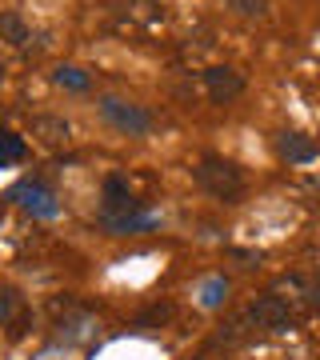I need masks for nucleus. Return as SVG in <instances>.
Segmentation results:
<instances>
[{
	"mask_svg": "<svg viewBox=\"0 0 320 360\" xmlns=\"http://www.w3.org/2000/svg\"><path fill=\"white\" fill-rule=\"evenodd\" d=\"M160 224L156 212H124V217H104V229L113 236H132V232H148Z\"/></svg>",
	"mask_w": 320,
	"mask_h": 360,
	"instance_id": "nucleus-12",
	"label": "nucleus"
},
{
	"mask_svg": "<svg viewBox=\"0 0 320 360\" xmlns=\"http://www.w3.org/2000/svg\"><path fill=\"white\" fill-rule=\"evenodd\" d=\"M56 84H60V89H72V92H84L92 80H89V72H84V68L60 65V68H56Z\"/></svg>",
	"mask_w": 320,
	"mask_h": 360,
	"instance_id": "nucleus-15",
	"label": "nucleus"
},
{
	"mask_svg": "<svg viewBox=\"0 0 320 360\" xmlns=\"http://www.w3.org/2000/svg\"><path fill=\"white\" fill-rule=\"evenodd\" d=\"M0 84H4V56H0Z\"/></svg>",
	"mask_w": 320,
	"mask_h": 360,
	"instance_id": "nucleus-21",
	"label": "nucleus"
},
{
	"mask_svg": "<svg viewBox=\"0 0 320 360\" xmlns=\"http://www.w3.org/2000/svg\"><path fill=\"white\" fill-rule=\"evenodd\" d=\"M124 212H136V200H132L124 180L108 176L104 180V217H124Z\"/></svg>",
	"mask_w": 320,
	"mask_h": 360,
	"instance_id": "nucleus-11",
	"label": "nucleus"
},
{
	"mask_svg": "<svg viewBox=\"0 0 320 360\" xmlns=\"http://www.w3.org/2000/svg\"><path fill=\"white\" fill-rule=\"evenodd\" d=\"M224 8L232 16H244V20H260L269 13V0H224Z\"/></svg>",
	"mask_w": 320,
	"mask_h": 360,
	"instance_id": "nucleus-17",
	"label": "nucleus"
},
{
	"mask_svg": "<svg viewBox=\"0 0 320 360\" xmlns=\"http://www.w3.org/2000/svg\"><path fill=\"white\" fill-rule=\"evenodd\" d=\"M168 316H172V309H168V304H156V309H148L141 316V324H165Z\"/></svg>",
	"mask_w": 320,
	"mask_h": 360,
	"instance_id": "nucleus-20",
	"label": "nucleus"
},
{
	"mask_svg": "<svg viewBox=\"0 0 320 360\" xmlns=\"http://www.w3.org/2000/svg\"><path fill=\"white\" fill-rule=\"evenodd\" d=\"M0 132H4V108H0Z\"/></svg>",
	"mask_w": 320,
	"mask_h": 360,
	"instance_id": "nucleus-22",
	"label": "nucleus"
},
{
	"mask_svg": "<svg viewBox=\"0 0 320 360\" xmlns=\"http://www.w3.org/2000/svg\"><path fill=\"white\" fill-rule=\"evenodd\" d=\"M205 92L217 104H229V101H236V96L244 92V77L236 72V68L217 65V68H208V72H205Z\"/></svg>",
	"mask_w": 320,
	"mask_h": 360,
	"instance_id": "nucleus-7",
	"label": "nucleus"
},
{
	"mask_svg": "<svg viewBox=\"0 0 320 360\" xmlns=\"http://www.w3.org/2000/svg\"><path fill=\"white\" fill-rule=\"evenodd\" d=\"M32 136L40 144H49V148H60V144H68L72 129H68L64 116H32Z\"/></svg>",
	"mask_w": 320,
	"mask_h": 360,
	"instance_id": "nucleus-9",
	"label": "nucleus"
},
{
	"mask_svg": "<svg viewBox=\"0 0 320 360\" xmlns=\"http://www.w3.org/2000/svg\"><path fill=\"white\" fill-rule=\"evenodd\" d=\"M224 296H229V281H224V276H208V281L200 284V304H205V309L224 304Z\"/></svg>",
	"mask_w": 320,
	"mask_h": 360,
	"instance_id": "nucleus-14",
	"label": "nucleus"
},
{
	"mask_svg": "<svg viewBox=\"0 0 320 360\" xmlns=\"http://www.w3.org/2000/svg\"><path fill=\"white\" fill-rule=\"evenodd\" d=\"M101 116L108 120V124H116L120 132H128V136H144V132H153V116L144 112L141 104L116 101V96H104L101 101Z\"/></svg>",
	"mask_w": 320,
	"mask_h": 360,
	"instance_id": "nucleus-3",
	"label": "nucleus"
},
{
	"mask_svg": "<svg viewBox=\"0 0 320 360\" xmlns=\"http://www.w3.org/2000/svg\"><path fill=\"white\" fill-rule=\"evenodd\" d=\"M13 316H16V292L13 288H0V324L13 321Z\"/></svg>",
	"mask_w": 320,
	"mask_h": 360,
	"instance_id": "nucleus-19",
	"label": "nucleus"
},
{
	"mask_svg": "<svg viewBox=\"0 0 320 360\" xmlns=\"http://www.w3.org/2000/svg\"><path fill=\"white\" fill-rule=\"evenodd\" d=\"M25 156V136H16V132H0V168H8L13 160Z\"/></svg>",
	"mask_w": 320,
	"mask_h": 360,
	"instance_id": "nucleus-16",
	"label": "nucleus"
},
{
	"mask_svg": "<svg viewBox=\"0 0 320 360\" xmlns=\"http://www.w3.org/2000/svg\"><path fill=\"white\" fill-rule=\"evenodd\" d=\"M104 8L120 28H153L160 20V0H104Z\"/></svg>",
	"mask_w": 320,
	"mask_h": 360,
	"instance_id": "nucleus-4",
	"label": "nucleus"
},
{
	"mask_svg": "<svg viewBox=\"0 0 320 360\" xmlns=\"http://www.w3.org/2000/svg\"><path fill=\"white\" fill-rule=\"evenodd\" d=\"M248 324H256V328H269V333H288L296 324V316H293V309L284 304L281 296H260L252 309H248Z\"/></svg>",
	"mask_w": 320,
	"mask_h": 360,
	"instance_id": "nucleus-5",
	"label": "nucleus"
},
{
	"mask_svg": "<svg viewBox=\"0 0 320 360\" xmlns=\"http://www.w3.org/2000/svg\"><path fill=\"white\" fill-rule=\"evenodd\" d=\"M196 184L205 188L208 196L217 200H236L244 193V172L232 160H220V156H205L196 165Z\"/></svg>",
	"mask_w": 320,
	"mask_h": 360,
	"instance_id": "nucleus-1",
	"label": "nucleus"
},
{
	"mask_svg": "<svg viewBox=\"0 0 320 360\" xmlns=\"http://www.w3.org/2000/svg\"><path fill=\"white\" fill-rule=\"evenodd\" d=\"M0 40H4V44H13V49H28L32 32H28L25 16H20V13H0Z\"/></svg>",
	"mask_w": 320,
	"mask_h": 360,
	"instance_id": "nucleus-13",
	"label": "nucleus"
},
{
	"mask_svg": "<svg viewBox=\"0 0 320 360\" xmlns=\"http://www.w3.org/2000/svg\"><path fill=\"white\" fill-rule=\"evenodd\" d=\"M276 153H281V160H288V165H312L320 156V144L312 141V136H305V132H281V136H276Z\"/></svg>",
	"mask_w": 320,
	"mask_h": 360,
	"instance_id": "nucleus-8",
	"label": "nucleus"
},
{
	"mask_svg": "<svg viewBox=\"0 0 320 360\" xmlns=\"http://www.w3.org/2000/svg\"><path fill=\"white\" fill-rule=\"evenodd\" d=\"M272 296H281L284 304L293 309V316H308V312L320 309V284L312 276H300V272H288L272 284Z\"/></svg>",
	"mask_w": 320,
	"mask_h": 360,
	"instance_id": "nucleus-2",
	"label": "nucleus"
},
{
	"mask_svg": "<svg viewBox=\"0 0 320 360\" xmlns=\"http://www.w3.org/2000/svg\"><path fill=\"white\" fill-rule=\"evenodd\" d=\"M244 333H248V316H241V321L224 324V333H220L217 340H220V345H241V340H244Z\"/></svg>",
	"mask_w": 320,
	"mask_h": 360,
	"instance_id": "nucleus-18",
	"label": "nucleus"
},
{
	"mask_svg": "<svg viewBox=\"0 0 320 360\" xmlns=\"http://www.w3.org/2000/svg\"><path fill=\"white\" fill-rule=\"evenodd\" d=\"M13 200H20V205L32 212V217H44V220H52L56 212H60V205H56V196L40 184V180H20L13 188Z\"/></svg>",
	"mask_w": 320,
	"mask_h": 360,
	"instance_id": "nucleus-6",
	"label": "nucleus"
},
{
	"mask_svg": "<svg viewBox=\"0 0 320 360\" xmlns=\"http://www.w3.org/2000/svg\"><path fill=\"white\" fill-rule=\"evenodd\" d=\"M92 328H96V316L84 312V309H77V312H68V316L56 324V336H60L64 345H80V340H89L92 336Z\"/></svg>",
	"mask_w": 320,
	"mask_h": 360,
	"instance_id": "nucleus-10",
	"label": "nucleus"
}]
</instances>
